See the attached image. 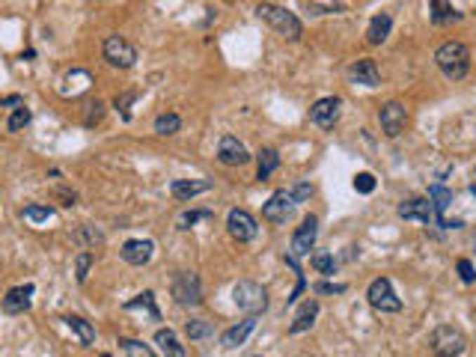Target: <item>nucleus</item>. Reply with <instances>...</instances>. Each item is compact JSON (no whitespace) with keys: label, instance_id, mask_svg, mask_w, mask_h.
I'll list each match as a JSON object with an SVG mask.
<instances>
[{"label":"nucleus","instance_id":"40","mask_svg":"<svg viewBox=\"0 0 476 357\" xmlns=\"http://www.w3.org/2000/svg\"><path fill=\"white\" fill-rule=\"evenodd\" d=\"M456 268H458V277L465 280V283H473V280H476V271H473L470 259H458V262H456Z\"/></svg>","mask_w":476,"mask_h":357},{"label":"nucleus","instance_id":"35","mask_svg":"<svg viewBox=\"0 0 476 357\" xmlns=\"http://www.w3.org/2000/svg\"><path fill=\"white\" fill-rule=\"evenodd\" d=\"M102 117H105V105L102 101H90L86 105V117H84V125H95V122H102Z\"/></svg>","mask_w":476,"mask_h":357},{"label":"nucleus","instance_id":"26","mask_svg":"<svg viewBox=\"0 0 476 357\" xmlns=\"http://www.w3.org/2000/svg\"><path fill=\"white\" fill-rule=\"evenodd\" d=\"M280 167V155H277V149H271V146H265V149H259V167H256V178L259 182H265V178Z\"/></svg>","mask_w":476,"mask_h":357},{"label":"nucleus","instance_id":"34","mask_svg":"<svg viewBox=\"0 0 476 357\" xmlns=\"http://www.w3.org/2000/svg\"><path fill=\"white\" fill-rule=\"evenodd\" d=\"M211 218H215V214H211L209 209H203V212H185V214H179V229H191L197 221H211Z\"/></svg>","mask_w":476,"mask_h":357},{"label":"nucleus","instance_id":"41","mask_svg":"<svg viewBox=\"0 0 476 357\" xmlns=\"http://www.w3.org/2000/svg\"><path fill=\"white\" fill-rule=\"evenodd\" d=\"M312 289H316L319 295H343V292H345V283H316Z\"/></svg>","mask_w":476,"mask_h":357},{"label":"nucleus","instance_id":"31","mask_svg":"<svg viewBox=\"0 0 476 357\" xmlns=\"http://www.w3.org/2000/svg\"><path fill=\"white\" fill-rule=\"evenodd\" d=\"M90 265H93V253L81 250L78 259H74V280H78V283H86V277H90Z\"/></svg>","mask_w":476,"mask_h":357},{"label":"nucleus","instance_id":"11","mask_svg":"<svg viewBox=\"0 0 476 357\" xmlns=\"http://www.w3.org/2000/svg\"><path fill=\"white\" fill-rule=\"evenodd\" d=\"M227 229H230V235L235 241H242V245H247V241H253L256 238V218L250 212L244 209H232L227 214Z\"/></svg>","mask_w":476,"mask_h":357},{"label":"nucleus","instance_id":"25","mask_svg":"<svg viewBox=\"0 0 476 357\" xmlns=\"http://www.w3.org/2000/svg\"><path fill=\"white\" fill-rule=\"evenodd\" d=\"M122 310H125V313L146 310L152 322H161V313H158V307H155V295H152V292H143V295H137L134 301H125V304H122Z\"/></svg>","mask_w":476,"mask_h":357},{"label":"nucleus","instance_id":"32","mask_svg":"<svg viewBox=\"0 0 476 357\" xmlns=\"http://www.w3.org/2000/svg\"><path fill=\"white\" fill-rule=\"evenodd\" d=\"M119 346L128 357H155L152 349L143 346V342H137V339H119Z\"/></svg>","mask_w":476,"mask_h":357},{"label":"nucleus","instance_id":"1","mask_svg":"<svg viewBox=\"0 0 476 357\" xmlns=\"http://www.w3.org/2000/svg\"><path fill=\"white\" fill-rule=\"evenodd\" d=\"M435 63L449 81H461L470 72V51L465 42H444L435 51Z\"/></svg>","mask_w":476,"mask_h":357},{"label":"nucleus","instance_id":"27","mask_svg":"<svg viewBox=\"0 0 476 357\" xmlns=\"http://www.w3.org/2000/svg\"><path fill=\"white\" fill-rule=\"evenodd\" d=\"M182 129V119H179V113H161V117L155 119V131L161 137H170V134H176Z\"/></svg>","mask_w":476,"mask_h":357},{"label":"nucleus","instance_id":"4","mask_svg":"<svg viewBox=\"0 0 476 357\" xmlns=\"http://www.w3.org/2000/svg\"><path fill=\"white\" fill-rule=\"evenodd\" d=\"M170 292L179 307H199L203 304V283H199V277L194 271H182L173 277Z\"/></svg>","mask_w":476,"mask_h":357},{"label":"nucleus","instance_id":"29","mask_svg":"<svg viewBox=\"0 0 476 357\" xmlns=\"http://www.w3.org/2000/svg\"><path fill=\"white\" fill-rule=\"evenodd\" d=\"M185 334L191 339H209L211 334H215V327H211L209 322H203V318H191V322L185 325Z\"/></svg>","mask_w":476,"mask_h":357},{"label":"nucleus","instance_id":"15","mask_svg":"<svg viewBox=\"0 0 476 357\" xmlns=\"http://www.w3.org/2000/svg\"><path fill=\"white\" fill-rule=\"evenodd\" d=\"M399 218L402 221H420V223H435V209L429 200H420V197H411L405 202H399Z\"/></svg>","mask_w":476,"mask_h":357},{"label":"nucleus","instance_id":"6","mask_svg":"<svg viewBox=\"0 0 476 357\" xmlns=\"http://www.w3.org/2000/svg\"><path fill=\"white\" fill-rule=\"evenodd\" d=\"M432 349L437 354H444V357H458L461 351L468 349V339H465V334H461L458 327L441 325V327H435V334H432Z\"/></svg>","mask_w":476,"mask_h":357},{"label":"nucleus","instance_id":"20","mask_svg":"<svg viewBox=\"0 0 476 357\" xmlns=\"http://www.w3.org/2000/svg\"><path fill=\"white\" fill-rule=\"evenodd\" d=\"M429 18L437 27H447V24H453V21H461V12L453 6V0H432Z\"/></svg>","mask_w":476,"mask_h":357},{"label":"nucleus","instance_id":"13","mask_svg":"<svg viewBox=\"0 0 476 357\" xmlns=\"http://www.w3.org/2000/svg\"><path fill=\"white\" fill-rule=\"evenodd\" d=\"M218 158H220V164H227V167H242V164L250 161V152L235 134H223L218 143Z\"/></svg>","mask_w":476,"mask_h":357},{"label":"nucleus","instance_id":"24","mask_svg":"<svg viewBox=\"0 0 476 357\" xmlns=\"http://www.w3.org/2000/svg\"><path fill=\"white\" fill-rule=\"evenodd\" d=\"M62 322H66V327L84 342V346H93V342H95V327L86 322V318H81V316H66Z\"/></svg>","mask_w":476,"mask_h":357},{"label":"nucleus","instance_id":"43","mask_svg":"<svg viewBox=\"0 0 476 357\" xmlns=\"http://www.w3.org/2000/svg\"><path fill=\"white\" fill-rule=\"evenodd\" d=\"M470 194H473V197H476V182H473V185H470Z\"/></svg>","mask_w":476,"mask_h":357},{"label":"nucleus","instance_id":"39","mask_svg":"<svg viewBox=\"0 0 476 357\" xmlns=\"http://www.w3.org/2000/svg\"><path fill=\"white\" fill-rule=\"evenodd\" d=\"M134 98H137L134 93H122V96H117V110L122 113V119H131V110H128V105H131Z\"/></svg>","mask_w":476,"mask_h":357},{"label":"nucleus","instance_id":"14","mask_svg":"<svg viewBox=\"0 0 476 357\" xmlns=\"http://www.w3.org/2000/svg\"><path fill=\"white\" fill-rule=\"evenodd\" d=\"M119 257L128 265H134V268H143L149 259L155 257V245L149 238H131V241H125V245H122Z\"/></svg>","mask_w":476,"mask_h":357},{"label":"nucleus","instance_id":"45","mask_svg":"<svg viewBox=\"0 0 476 357\" xmlns=\"http://www.w3.org/2000/svg\"><path fill=\"white\" fill-rule=\"evenodd\" d=\"M435 357H444V354H435Z\"/></svg>","mask_w":476,"mask_h":357},{"label":"nucleus","instance_id":"3","mask_svg":"<svg viewBox=\"0 0 476 357\" xmlns=\"http://www.w3.org/2000/svg\"><path fill=\"white\" fill-rule=\"evenodd\" d=\"M232 301H235V307L242 313H247V316H259V313L268 310V292L262 289L259 283H253V280H242V283H235Z\"/></svg>","mask_w":476,"mask_h":357},{"label":"nucleus","instance_id":"28","mask_svg":"<svg viewBox=\"0 0 476 357\" xmlns=\"http://www.w3.org/2000/svg\"><path fill=\"white\" fill-rule=\"evenodd\" d=\"M24 221H30V223H45V221H51L54 218V209L51 206H39V202H30V206H24Z\"/></svg>","mask_w":476,"mask_h":357},{"label":"nucleus","instance_id":"44","mask_svg":"<svg viewBox=\"0 0 476 357\" xmlns=\"http://www.w3.org/2000/svg\"><path fill=\"white\" fill-rule=\"evenodd\" d=\"M473 247H476V233H473Z\"/></svg>","mask_w":476,"mask_h":357},{"label":"nucleus","instance_id":"5","mask_svg":"<svg viewBox=\"0 0 476 357\" xmlns=\"http://www.w3.org/2000/svg\"><path fill=\"white\" fill-rule=\"evenodd\" d=\"M366 298H369V304L378 313H399V310H402V298H396L393 283L387 277L372 280L369 289H366Z\"/></svg>","mask_w":476,"mask_h":357},{"label":"nucleus","instance_id":"42","mask_svg":"<svg viewBox=\"0 0 476 357\" xmlns=\"http://www.w3.org/2000/svg\"><path fill=\"white\" fill-rule=\"evenodd\" d=\"M12 105H24V101H21V96H9V98H4V101H0V108H12Z\"/></svg>","mask_w":476,"mask_h":357},{"label":"nucleus","instance_id":"12","mask_svg":"<svg viewBox=\"0 0 476 357\" xmlns=\"http://www.w3.org/2000/svg\"><path fill=\"white\" fill-rule=\"evenodd\" d=\"M292 209H295L292 190H274L271 200L262 206V218L271 221V223H286V218L292 214Z\"/></svg>","mask_w":476,"mask_h":357},{"label":"nucleus","instance_id":"16","mask_svg":"<svg viewBox=\"0 0 476 357\" xmlns=\"http://www.w3.org/2000/svg\"><path fill=\"white\" fill-rule=\"evenodd\" d=\"M30 298H33V283H24V286H15L9 289L4 298H0V307L9 316H18L24 310H30Z\"/></svg>","mask_w":476,"mask_h":357},{"label":"nucleus","instance_id":"38","mask_svg":"<svg viewBox=\"0 0 476 357\" xmlns=\"http://www.w3.org/2000/svg\"><path fill=\"white\" fill-rule=\"evenodd\" d=\"M74 241H78L81 247H86V245H95V241H102V235H98L95 229H78V233H74Z\"/></svg>","mask_w":476,"mask_h":357},{"label":"nucleus","instance_id":"9","mask_svg":"<svg viewBox=\"0 0 476 357\" xmlns=\"http://www.w3.org/2000/svg\"><path fill=\"white\" fill-rule=\"evenodd\" d=\"M340 113H343V98L328 96V98H319L316 105L310 108V119H312V125H319V129H333Z\"/></svg>","mask_w":476,"mask_h":357},{"label":"nucleus","instance_id":"46","mask_svg":"<svg viewBox=\"0 0 476 357\" xmlns=\"http://www.w3.org/2000/svg\"><path fill=\"white\" fill-rule=\"evenodd\" d=\"M102 357H110V354H102Z\"/></svg>","mask_w":476,"mask_h":357},{"label":"nucleus","instance_id":"37","mask_svg":"<svg viewBox=\"0 0 476 357\" xmlns=\"http://www.w3.org/2000/svg\"><path fill=\"white\" fill-rule=\"evenodd\" d=\"M310 197H312V185L298 182V185L292 188V200H295V206H300V202H307Z\"/></svg>","mask_w":476,"mask_h":357},{"label":"nucleus","instance_id":"19","mask_svg":"<svg viewBox=\"0 0 476 357\" xmlns=\"http://www.w3.org/2000/svg\"><path fill=\"white\" fill-rule=\"evenodd\" d=\"M209 188H211L209 178H176V182L170 185V194L176 200H182V202H187V200H194L199 194H206Z\"/></svg>","mask_w":476,"mask_h":357},{"label":"nucleus","instance_id":"10","mask_svg":"<svg viewBox=\"0 0 476 357\" xmlns=\"http://www.w3.org/2000/svg\"><path fill=\"white\" fill-rule=\"evenodd\" d=\"M378 122H381V131L387 137H399V134L405 131V122H408L405 105H399V101H387V105H381Z\"/></svg>","mask_w":476,"mask_h":357},{"label":"nucleus","instance_id":"7","mask_svg":"<svg viewBox=\"0 0 476 357\" xmlns=\"http://www.w3.org/2000/svg\"><path fill=\"white\" fill-rule=\"evenodd\" d=\"M102 54L110 66H117V69H131L137 63V48L128 39H122V36H107L102 45Z\"/></svg>","mask_w":476,"mask_h":357},{"label":"nucleus","instance_id":"36","mask_svg":"<svg viewBox=\"0 0 476 357\" xmlns=\"http://www.w3.org/2000/svg\"><path fill=\"white\" fill-rule=\"evenodd\" d=\"M355 190L357 194H372L375 190V176L372 173H357L355 176Z\"/></svg>","mask_w":476,"mask_h":357},{"label":"nucleus","instance_id":"23","mask_svg":"<svg viewBox=\"0 0 476 357\" xmlns=\"http://www.w3.org/2000/svg\"><path fill=\"white\" fill-rule=\"evenodd\" d=\"M155 346L161 349V354H164V357H185V346H182L179 337L173 334L170 327L155 330Z\"/></svg>","mask_w":476,"mask_h":357},{"label":"nucleus","instance_id":"21","mask_svg":"<svg viewBox=\"0 0 476 357\" xmlns=\"http://www.w3.org/2000/svg\"><path fill=\"white\" fill-rule=\"evenodd\" d=\"M390 27H393V15H390V12H378V15L369 21L366 42H369V45H381L387 36H390Z\"/></svg>","mask_w":476,"mask_h":357},{"label":"nucleus","instance_id":"30","mask_svg":"<svg viewBox=\"0 0 476 357\" xmlns=\"http://www.w3.org/2000/svg\"><path fill=\"white\" fill-rule=\"evenodd\" d=\"M30 119H33V113H30V108H15V113L9 117V122H6V129L9 131H24L30 125Z\"/></svg>","mask_w":476,"mask_h":357},{"label":"nucleus","instance_id":"18","mask_svg":"<svg viewBox=\"0 0 476 357\" xmlns=\"http://www.w3.org/2000/svg\"><path fill=\"white\" fill-rule=\"evenodd\" d=\"M253 327H256V316H247L244 322H238V325H232L230 330H223V334H220V349H238V346H244V339L253 334Z\"/></svg>","mask_w":476,"mask_h":357},{"label":"nucleus","instance_id":"17","mask_svg":"<svg viewBox=\"0 0 476 357\" xmlns=\"http://www.w3.org/2000/svg\"><path fill=\"white\" fill-rule=\"evenodd\" d=\"M348 78L363 86H381V72L375 66V60H369V57L352 63V66H348Z\"/></svg>","mask_w":476,"mask_h":357},{"label":"nucleus","instance_id":"8","mask_svg":"<svg viewBox=\"0 0 476 357\" xmlns=\"http://www.w3.org/2000/svg\"><path fill=\"white\" fill-rule=\"evenodd\" d=\"M316 235H319V218H312V214H307V218L300 221V226L295 229V235H292V247H289V257H292V259L310 257L312 245H316Z\"/></svg>","mask_w":476,"mask_h":357},{"label":"nucleus","instance_id":"33","mask_svg":"<svg viewBox=\"0 0 476 357\" xmlns=\"http://www.w3.org/2000/svg\"><path fill=\"white\" fill-rule=\"evenodd\" d=\"M312 268H316L319 274H324V277H333L336 262H333L331 253H316V257H312Z\"/></svg>","mask_w":476,"mask_h":357},{"label":"nucleus","instance_id":"2","mask_svg":"<svg viewBox=\"0 0 476 357\" xmlns=\"http://www.w3.org/2000/svg\"><path fill=\"white\" fill-rule=\"evenodd\" d=\"M256 15L262 21H268L274 30H277L280 36H286L289 42H298L300 39V33H304V27H300V21L295 12L289 9H283V6H274V4H259L256 6Z\"/></svg>","mask_w":476,"mask_h":357},{"label":"nucleus","instance_id":"22","mask_svg":"<svg viewBox=\"0 0 476 357\" xmlns=\"http://www.w3.org/2000/svg\"><path fill=\"white\" fill-rule=\"evenodd\" d=\"M316 316H319V301H304V307L298 310V316H295V322L289 325V334L295 337V334H304V330H310L312 327V322H316Z\"/></svg>","mask_w":476,"mask_h":357}]
</instances>
